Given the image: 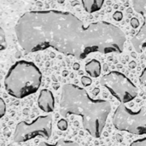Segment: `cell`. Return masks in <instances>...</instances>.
I'll return each mask as SVG.
<instances>
[{"mask_svg": "<svg viewBox=\"0 0 146 146\" xmlns=\"http://www.w3.org/2000/svg\"><path fill=\"white\" fill-rule=\"evenodd\" d=\"M15 33L27 52L52 48L83 60L92 53H122L127 40L123 31L107 21L86 26L74 14L59 10L28 11L18 19Z\"/></svg>", "mask_w": 146, "mask_h": 146, "instance_id": "cell-1", "label": "cell"}, {"mask_svg": "<svg viewBox=\"0 0 146 146\" xmlns=\"http://www.w3.org/2000/svg\"><path fill=\"white\" fill-rule=\"evenodd\" d=\"M111 104L104 99H94L84 89L74 84H65L62 89L60 115L81 117L83 128L93 138L99 139L104 132Z\"/></svg>", "mask_w": 146, "mask_h": 146, "instance_id": "cell-2", "label": "cell"}, {"mask_svg": "<svg viewBox=\"0 0 146 146\" xmlns=\"http://www.w3.org/2000/svg\"><path fill=\"white\" fill-rule=\"evenodd\" d=\"M42 74L32 62H16L9 69L4 79V88L12 97L21 99L35 93L40 87Z\"/></svg>", "mask_w": 146, "mask_h": 146, "instance_id": "cell-3", "label": "cell"}, {"mask_svg": "<svg viewBox=\"0 0 146 146\" xmlns=\"http://www.w3.org/2000/svg\"><path fill=\"white\" fill-rule=\"evenodd\" d=\"M113 125L119 131L136 135L146 134V107L134 111L124 104H120L114 113Z\"/></svg>", "mask_w": 146, "mask_h": 146, "instance_id": "cell-4", "label": "cell"}, {"mask_svg": "<svg viewBox=\"0 0 146 146\" xmlns=\"http://www.w3.org/2000/svg\"><path fill=\"white\" fill-rule=\"evenodd\" d=\"M100 84L121 104L129 103L138 96L137 86L125 74L118 71L104 74L100 80Z\"/></svg>", "mask_w": 146, "mask_h": 146, "instance_id": "cell-5", "label": "cell"}, {"mask_svg": "<svg viewBox=\"0 0 146 146\" xmlns=\"http://www.w3.org/2000/svg\"><path fill=\"white\" fill-rule=\"evenodd\" d=\"M52 116L40 115L32 122L20 121L15 129L13 140L15 143H25L37 137L50 139L52 134Z\"/></svg>", "mask_w": 146, "mask_h": 146, "instance_id": "cell-6", "label": "cell"}, {"mask_svg": "<svg viewBox=\"0 0 146 146\" xmlns=\"http://www.w3.org/2000/svg\"><path fill=\"white\" fill-rule=\"evenodd\" d=\"M134 10L141 15L144 23L139 31L132 38V44L137 52L142 53L146 49V0H132Z\"/></svg>", "mask_w": 146, "mask_h": 146, "instance_id": "cell-7", "label": "cell"}, {"mask_svg": "<svg viewBox=\"0 0 146 146\" xmlns=\"http://www.w3.org/2000/svg\"><path fill=\"white\" fill-rule=\"evenodd\" d=\"M38 105L45 113L53 112L55 109V98L53 93L48 89H43L38 98Z\"/></svg>", "mask_w": 146, "mask_h": 146, "instance_id": "cell-8", "label": "cell"}, {"mask_svg": "<svg viewBox=\"0 0 146 146\" xmlns=\"http://www.w3.org/2000/svg\"><path fill=\"white\" fill-rule=\"evenodd\" d=\"M85 68H86V72L92 78L99 77L102 72L101 63L99 61L96 59H92L88 63H86Z\"/></svg>", "mask_w": 146, "mask_h": 146, "instance_id": "cell-9", "label": "cell"}, {"mask_svg": "<svg viewBox=\"0 0 146 146\" xmlns=\"http://www.w3.org/2000/svg\"><path fill=\"white\" fill-rule=\"evenodd\" d=\"M105 0H81L83 8L88 13H94L101 9Z\"/></svg>", "mask_w": 146, "mask_h": 146, "instance_id": "cell-10", "label": "cell"}, {"mask_svg": "<svg viewBox=\"0 0 146 146\" xmlns=\"http://www.w3.org/2000/svg\"><path fill=\"white\" fill-rule=\"evenodd\" d=\"M38 146H80L78 143L72 141V140H67V139H61L59 140H57L56 143L54 144H49L47 142L42 141L38 144Z\"/></svg>", "mask_w": 146, "mask_h": 146, "instance_id": "cell-11", "label": "cell"}, {"mask_svg": "<svg viewBox=\"0 0 146 146\" xmlns=\"http://www.w3.org/2000/svg\"><path fill=\"white\" fill-rule=\"evenodd\" d=\"M7 47L6 44V38H5V33L3 29L1 27L0 28V49L1 50H3Z\"/></svg>", "mask_w": 146, "mask_h": 146, "instance_id": "cell-12", "label": "cell"}, {"mask_svg": "<svg viewBox=\"0 0 146 146\" xmlns=\"http://www.w3.org/2000/svg\"><path fill=\"white\" fill-rule=\"evenodd\" d=\"M68 121L65 120V119H62L58 121L57 123V127L61 130V131H66L68 129Z\"/></svg>", "mask_w": 146, "mask_h": 146, "instance_id": "cell-13", "label": "cell"}, {"mask_svg": "<svg viewBox=\"0 0 146 146\" xmlns=\"http://www.w3.org/2000/svg\"><path fill=\"white\" fill-rule=\"evenodd\" d=\"M6 104L4 102V100L3 98H0V117L3 118L6 113Z\"/></svg>", "mask_w": 146, "mask_h": 146, "instance_id": "cell-14", "label": "cell"}, {"mask_svg": "<svg viewBox=\"0 0 146 146\" xmlns=\"http://www.w3.org/2000/svg\"><path fill=\"white\" fill-rule=\"evenodd\" d=\"M129 146H146V138L137 139L133 141Z\"/></svg>", "mask_w": 146, "mask_h": 146, "instance_id": "cell-15", "label": "cell"}, {"mask_svg": "<svg viewBox=\"0 0 146 146\" xmlns=\"http://www.w3.org/2000/svg\"><path fill=\"white\" fill-rule=\"evenodd\" d=\"M81 83L84 86H89L92 84V79L87 76H84L81 78Z\"/></svg>", "mask_w": 146, "mask_h": 146, "instance_id": "cell-16", "label": "cell"}, {"mask_svg": "<svg viewBox=\"0 0 146 146\" xmlns=\"http://www.w3.org/2000/svg\"><path fill=\"white\" fill-rule=\"evenodd\" d=\"M139 80H140V83L146 86V68L142 71L141 74H140V77H139Z\"/></svg>", "mask_w": 146, "mask_h": 146, "instance_id": "cell-17", "label": "cell"}, {"mask_svg": "<svg viewBox=\"0 0 146 146\" xmlns=\"http://www.w3.org/2000/svg\"><path fill=\"white\" fill-rule=\"evenodd\" d=\"M113 18H114L116 21H121L122 18H123V14H122V12H121V11H116V12L113 15Z\"/></svg>", "mask_w": 146, "mask_h": 146, "instance_id": "cell-18", "label": "cell"}, {"mask_svg": "<svg viewBox=\"0 0 146 146\" xmlns=\"http://www.w3.org/2000/svg\"><path fill=\"white\" fill-rule=\"evenodd\" d=\"M130 23H131V26H132L133 28H137V27L139 26V20H138L137 18H135V17H133V18L131 19Z\"/></svg>", "mask_w": 146, "mask_h": 146, "instance_id": "cell-19", "label": "cell"}, {"mask_svg": "<svg viewBox=\"0 0 146 146\" xmlns=\"http://www.w3.org/2000/svg\"><path fill=\"white\" fill-rule=\"evenodd\" d=\"M80 68V65L78 64V63H75L74 65V69H75V70H78Z\"/></svg>", "mask_w": 146, "mask_h": 146, "instance_id": "cell-20", "label": "cell"}, {"mask_svg": "<svg viewBox=\"0 0 146 146\" xmlns=\"http://www.w3.org/2000/svg\"><path fill=\"white\" fill-rule=\"evenodd\" d=\"M99 92V90L97 88V89H94V92H93V93H94V95H96V94H98Z\"/></svg>", "mask_w": 146, "mask_h": 146, "instance_id": "cell-21", "label": "cell"}, {"mask_svg": "<svg viewBox=\"0 0 146 146\" xmlns=\"http://www.w3.org/2000/svg\"><path fill=\"white\" fill-rule=\"evenodd\" d=\"M64 1H65V0H57V2H58L59 3H64Z\"/></svg>", "mask_w": 146, "mask_h": 146, "instance_id": "cell-22", "label": "cell"}]
</instances>
